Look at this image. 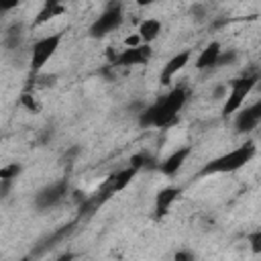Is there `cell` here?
Segmentation results:
<instances>
[{"instance_id": "6da1fadb", "label": "cell", "mask_w": 261, "mask_h": 261, "mask_svg": "<svg viewBox=\"0 0 261 261\" xmlns=\"http://www.w3.org/2000/svg\"><path fill=\"white\" fill-rule=\"evenodd\" d=\"M190 98V92L186 86H175L173 90H169L165 96H161L157 102L145 106L137 118H139V126L141 128H167L177 120L179 110L186 106Z\"/></svg>"}, {"instance_id": "7a4b0ae2", "label": "cell", "mask_w": 261, "mask_h": 261, "mask_svg": "<svg viewBox=\"0 0 261 261\" xmlns=\"http://www.w3.org/2000/svg\"><path fill=\"white\" fill-rule=\"evenodd\" d=\"M257 153V147H255V141H247L243 143L241 147L228 151V153H222L214 159H210L208 163H204V167L200 169V177H206V175H216V173H232L241 167H245Z\"/></svg>"}, {"instance_id": "3957f363", "label": "cell", "mask_w": 261, "mask_h": 261, "mask_svg": "<svg viewBox=\"0 0 261 261\" xmlns=\"http://www.w3.org/2000/svg\"><path fill=\"white\" fill-rule=\"evenodd\" d=\"M257 82H259V75L257 73H247V75L234 77L232 82L226 84V98H224V104H222V116L224 118L237 114L243 108L245 100L255 90Z\"/></svg>"}, {"instance_id": "277c9868", "label": "cell", "mask_w": 261, "mask_h": 261, "mask_svg": "<svg viewBox=\"0 0 261 261\" xmlns=\"http://www.w3.org/2000/svg\"><path fill=\"white\" fill-rule=\"evenodd\" d=\"M61 41H63V33H51V35H45V37H41L33 43L31 61H29L31 75H37V73L43 71V67L49 63V59L57 53Z\"/></svg>"}, {"instance_id": "5b68a950", "label": "cell", "mask_w": 261, "mask_h": 261, "mask_svg": "<svg viewBox=\"0 0 261 261\" xmlns=\"http://www.w3.org/2000/svg\"><path fill=\"white\" fill-rule=\"evenodd\" d=\"M71 194V186H69V179H57V181H51L47 184L45 188H41L37 194H35V208L37 210H51L55 206H59L61 202H65Z\"/></svg>"}, {"instance_id": "8992f818", "label": "cell", "mask_w": 261, "mask_h": 261, "mask_svg": "<svg viewBox=\"0 0 261 261\" xmlns=\"http://www.w3.org/2000/svg\"><path fill=\"white\" fill-rule=\"evenodd\" d=\"M153 55L151 45H139V47H124L120 53H108L110 65L112 67H135V65H145L149 63Z\"/></svg>"}, {"instance_id": "52a82bcc", "label": "cell", "mask_w": 261, "mask_h": 261, "mask_svg": "<svg viewBox=\"0 0 261 261\" xmlns=\"http://www.w3.org/2000/svg\"><path fill=\"white\" fill-rule=\"evenodd\" d=\"M122 24V6L116 2V4H108L106 10L90 24V35L92 37H106L108 33L116 31L118 27Z\"/></svg>"}, {"instance_id": "ba28073f", "label": "cell", "mask_w": 261, "mask_h": 261, "mask_svg": "<svg viewBox=\"0 0 261 261\" xmlns=\"http://www.w3.org/2000/svg\"><path fill=\"white\" fill-rule=\"evenodd\" d=\"M259 122H261V100H257V102L251 104V106L241 108V110L234 114V130H237V133L247 135V133L255 130V128L259 126Z\"/></svg>"}, {"instance_id": "9c48e42d", "label": "cell", "mask_w": 261, "mask_h": 261, "mask_svg": "<svg viewBox=\"0 0 261 261\" xmlns=\"http://www.w3.org/2000/svg\"><path fill=\"white\" fill-rule=\"evenodd\" d=\"M137 175V169H133V167H122V169H118V171H114V173H110L106 179H104V184L100 186V192L102 194H106L108 198L110 196H114V194H118V192H122L130 181H133V177Z\"/></svg>"}, {"instance_id": "30bf717a", "label": "cell", "mask_w": 261, "mask_h": 261, "mask_svg": "<svg viewBox=\"0 0 261 261\" xmlns=\"http://www.w3.org/2000/svg\"><path fill=\"white\" fill-rule=\"evenodd\" d=\"M190 59H192V51H190V49H184V51L175 53V55L163 65V69H161V73H159L161 84H171L173 75L179 73V71L190 63Z\"/></svg>"}, {"instance_id": "8fae6325", "label": "cell", "mask_w": 261, "mask_h": 261, "mask_svg": "<svg viewBox=\"0 0 261 261\" xmlns=\"http://www.w3.org/2000/svg\"><path fill=\"white\" fill-rule=\"evenodd\" d=\"M190 153H192V149L190 147H179V149H175L173 153H169L157 167H159V171L163 173V175H167V177H171V175H175L179 169H181V165L186 163V159L190 157Z\"/></svg>"}, {"instance_id": "7c38bea8", "label": "cell", "mask_w": 261, "mask_h": 261, "mask_svg": "<svg viewBox=\"0 0 261 261\" xmlns=\"http://www.w3.org/2000/svg\"><path fill=\"white\" fill-rule=\"evenodd\" d=\"M179 196H181V190L175 188V186H165L163 190H159L157 196H155V216L157 218L165 216Z\"/></svg>"}, {"instance_id": "4fadbf2b", "label": "cell", "mask_w": 261, "mask_h": 261, "mask_svg": "<svg viewBox=\"0 0 261 261\" xmlns=\"http://www.w3.org/2000/svg\"><path fill=\"white\" fill-rule=\"evenodd\" d=\"M220 51H222V45H220L218 41L208 43V45L200 51V55L196 57V69H198V71L214 69V63H216V59H218Z\"/></svg>"}, {"instance_id": "5bb4252c", "label": "cell", "mask_w": 261, "mask_h": 261, "mask_svg": "<svg viewBox=\"0 0 261 261\" xmlns=\"http://www.w3.org/2000/svg\"><path fill=\"white\" fill-rule=\"evenodd\" d=\"M161 29H163V24L159 18H143L139 29H137V35H139L143 45H151L161 35Z\"/></svg>"}, {"instance_id": "9a60e30c", "label": "cell", "mask_w": 261, "mask_h": 261, "mask_svg": "<svg viewBox=\"0 0 261 261\" xmlns=\"http://www.w3.org/2000/svg\"><path fill=\"white\" fill-rule=\"evenodd\" d=\"M63 12H65V6H63V4H59L57 0H49V2H45V4L41 6V10L37 12V16L33 18V27H41V24L49 22L51 18L63 14Z\"/></svg>"}, {"instance_id": "2e32d148", "label": "cell", "mask_w": 261, "mask_h": 261, "mask_svg": "<svg viewBox=\"0 0 261 261\" xmlns=\"http://www.w3.org/2000/svg\"><path fill=\"white\" fill-rule=\"evenodd\" d=\"M22 39H24V24L18 20V22H12L8 29H6V35H4V45L8 49H18L22 45Z\"/></svg>"}, {"instance_id": "e0dca14e", "label": "cell", "mask_w": 261, "mask_h": 261, "mask_svg": "<svg viewBox=\"0 0 261 261\" xmlns=\"http://www.w3.org/2000/svg\"><path fill=\"white\" fill-rule=\"evenodd\" d=\"M22 173V165L12 161V163H6L0 167V179H8V181H14L18 175Z\"/></svg>"}, {"instance_id": "ac0fdd59", "label": "cell", "mask_w": 261, "mask_h": 261, "mask_svg": "<svg viewBox=\"0 0 261 261\" xmlns=\"http://www.w3.org/2000/svg\"><path fill=\"white\" fill-rule=\"evenodd\" d=\"M237 51L234 49H222L220 51V55H218V59H216V63H214V69H218V67H226V65H232L234 61H237Z\"/></svg>"}, {"instance_id": "d6986e66", "label": "cell", "mask_w": 261, "mask_h": 261, "mask_svg": "<svg viewBox=\"0 0 261 261\" xmlns=\"http://www.w3.org/2000/svg\"><path fill=\"white\" fill-rule=\"evenodd\" d=\"M20 104H22L29 112H33V114H37V112L41 110V102H39L37 96L31 94V92H22V94H20Z\"/></svg>"}, {"instance_id": "ffe728a7", "label": "cell", "mask_w": 261, "mask_h": 261, "mask_svg": "<svg viewBox=\"0 0 261 261\" xmlns=\"http://www.w3.org/2000/svg\"><path fill=\"white\" fill-rule=\"evenodd\" d=\"M55 80H57L55 73H43V71H41V73H37V75H31L33 86H41V88H49V86H53Z\"/></svg>"}, {"instance_id": "44dd1931", "label": "cell", "mask_w": 261, "mask_h": 261, "mask_svg": "<svg viewBox=\"0 0 261 261\" xmlns=\"http://www.w3.org/2000/svg\"><path fill=\"white\" fill-rule=\"evenodd\" d=\"M249 245H251V251H253L255 255L261 253V230H253V232L249 234Z\"/></svg>"}, {"instance_id": "7402d4cb", "label": "cell", "mask_w": 261, "mask_h": 261, "mask_svg": "<svg viewBox=\"0 0 261 261\" xmlns=\"http://www.w3.org/2000/svg\"><path fill=\"white\" fill-rule=\"evenodd\" d=\"M171 261H196V255H194L192 251H188V249H179V251L173 255Z\"/></svg>"}, {"instance_id": "603a6c76", "label": "cell", "mask_w": 261, "mask_h": 261, "mask_svg": "<svg viewBox=\"0 0 261 261\" xmlns=\"http://www.w3.org/2000/svg\"><path fill=\"white\" fill-rule=\"evenodd\" d=\"M14 188V181H8V179H0V200L8 198V194L12 192Z\"/></svg>"}, {"instance_id": "cb8c5ba5", "label": "cell", "mask_w": 261, "mask_h": 261, "mask_svg": "<svg viewBox=\"0 0 261 261\" xmlns=\"http://www.w3.org/2000/svg\"><path fill=\"white\" fill-rule=\"evenodd\" d=\"M139 45H143V43H141V39H139L137 33H135V35H128V37L124 39V47H139Z\"/></svg>"}, {"instance_id": "d4e9b609", "label": "cell", "mask_w": 261, "mask_h": 261, "mask_svg": "<svg viewBox=\"0 0 261 261\" xmlns=\"http://www.w3.org/2000/svg\"><path fill=\"white\" fill-rule=\"evenodd\" d=\"M212 98H214V100H224V98H226V86H218V88L212 92Z\"/></svg>"}, {"instance_id": "484cf974", "label": "cell", "mask_w": 261, "mask_h": 261, "mask_svg": "<svg viewBox=\"0 0 261 261\" xmlns=\"http://www.w3.org/2000/svg\"><path fill=\"white\" fill-rule=\"evenodd\" d=\"M16 6H18V2H0V14L12 10V8H16Z\"/></svg>"}]
</instances>
